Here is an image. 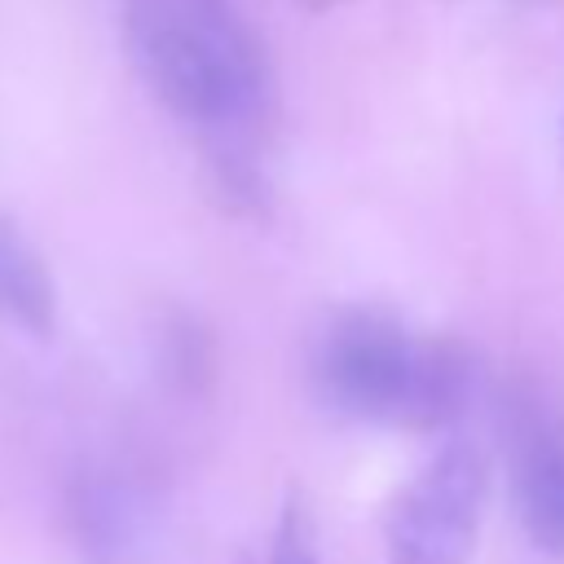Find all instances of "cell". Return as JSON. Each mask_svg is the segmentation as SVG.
<instances>
[{
    "instance_id": "obj_1",
    "label": "cell",
    "mask_w": 564,
    "mask_h": 564,
    "mask_svg": "<svg viewBox=\"0 0 564 564\" xmlns=\"http://www.w3.org/2000/svg\"><path fill=\"white\" fill-rule=\"evenodd\" d=\"M128 48L145 88L185 123L242 137L269 110V62L225 0H132Z\"/></svg>"
},
{
    "instance_id": "obj_2",
    "label": "cell",
    "mask_w": 564,
    "mask_h": 564,
    "mask_svg": "<svg viewBox=\"0 0 564 564\" xmlns=\"http://www.w3.org/2000/svg\"><path fill=\"white\" fill-rule=\"evenodd\" d=\"M419 366V335L392 313L357 304L322 322L313 339V388L317 401L357 423L405 427Z\"/></svg>"
},
{
    "instance_id": "obj_3",
    "label": "cell",
    "mask_w": 564,
    "mask_h": 564,
    "mask_svg": "<svg viewBox=\"0 0 564 564\" xmlns=\"http://www.w3.org/2000/svg\"><path fill=\"white\" fill-rule=\"evenodd\" d=\"M489 471L476 445H445L388 507V564H471Z\"/></svg>"
},
{
    "instance_id": "obj_4",
    "label": "cell",
    "mask_w": 564,
    "mask_h": 564,
    "mask_svg": "<svg viewBox=\"0 0 564 564\" xmlns=\"http://www.w3.org/2000/svg\"><path fill=\"white\" fill-rule=\"evenodd\" d=\"M507 480L511 507L529 542L564 555V423L551 405L516 397L507 414Z\"/></svg>"
},
{
    "instance_id": "obj_5",
    "label": "cell",
    "mask_w": 564,
    "mask_h": 564,
    "mask_svg": "<svg viewBox=\"0 0 564 564\" xmlns=\"http://www.w3.org/2000/svg\"><path fill=\"white\" fill-rule=\"evenodd\" d=\"M476 392V361L463 344L441 335H419V366L410 392V432H441L449 427Z\"/></svg>"
},
{
    "instance_id": "obj_6",
    "label": "cell",
    "mask_w": 564,
    "mask_h": 564,
    "mask_svg": "<svg viewBox=\"0 0 564 564\" xmlns=\"http://www.w3.org/2000/svg\"><path fill=\"white\" fill-rule=\"evenodd\" d=\"M0 308L22 322L31 335H48L53 330V282L44 260L35 256V247L0 220Z\"/></svg>"
},
{
    "instance_id": "obj_7",
    "label": "cell",
    "mask_w": 564,
    "mask_h": 564,
    "mask_svg": "<svg viewBox=\"0 0 564 564\" xmlns=\"http://www.w3.org/2000/svg\"><path fill=\"white\" fill-rule=\"evenodd\" d=\"M163 366L181 392H207L216 375L212 335L194 317H172V326L163 330Z\"/></svg>"
},
{
    "instance_id": "obj_8",
    "label": "cell",
    "mask_w": 564,
    "mask_h": 564,
    "mask_svg": "<svg viewBox=\"0 0 564 564\" xmlns=\"http://www.w3.org/2000/svg\"><path fill=\"white\" fill-rule=\"evenodd\" d=\"M264 564H317V546H313V524L308 511L300 507V498H286L278 511V529H273V546Z\"/></svg>"
},
{
    "instance_id": "obj_9",
    "label": "cell",
    "mask_w": 564,
    "mask_h": 564,
    "mask_svg": "<svg viewBox=\"0 0 564 564\" xmlns=\"http://www.w3.org/2000/svg\"><path fill=\"white\" fill-rule=\"evenodd\" d=\"M300 9H308V13H330V9H339V4H348V0H295Z\"/></svg>"
}]
</instances>
